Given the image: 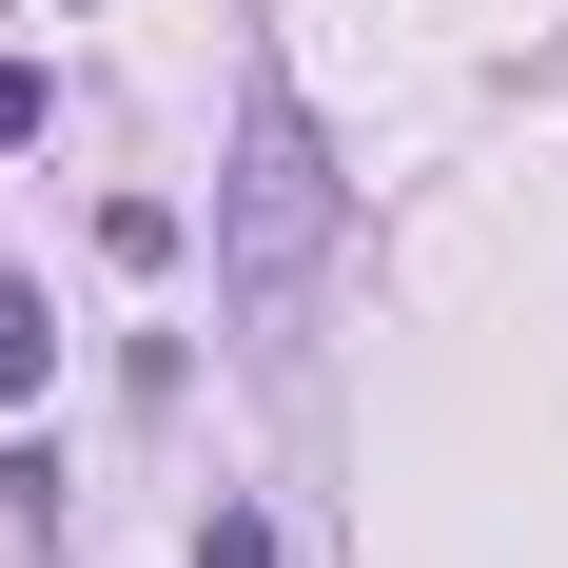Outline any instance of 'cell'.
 Instances as JSON below:
<instances>
[{
	"label": "cell",
	"instance_id": "6da1fadb",
	"mask_svg": "<svg viewBox=\"0 0 568 568\" xmlns=\"http://www.w3.org/2000/svg\"><path fill=\"white\" fill-rule=\"evenodd\" d=\"M334 138H314V99L294 79H255V118H235V176H216V294H235V353L255 373H294L314 353V294H334Z\"/></svg>",
	"mask_w": 568,
	"mask_h": 568
},
{
	"label": "cell",
	"instance_id": "7a4b0ae2",
	"mask_svg": "<svg viewBox=\"0 0 568 568\" xmlns=\"http://www.w3.org/2000/svg\"><path fill=\"white\" fill-rule=\"evenodd\" d=\"M40 373H59V294H40V275H0V412L40 393Z\"/></svg>",
	"mask_w": 568,
	"mask_h": 568
},
{
	"label": "cell",
	"instance_id": "3957f363",
	"mask_svg": "<svg viewBox=\"0 0 568 568\" xmlns=\"http://www.w3.org/2000/svg\"><path fill=\"white\" fill-rule=\"evenodd\" d=\"M40 118H59V99H40V59H0V158H40Z\"/></svg>",
	"mask_w": 568,
	"mask_h": 568
},
{
	"label": "cell",
	"instance_id": "277c9868",
	"mask_svg": "<svg viewBox=\"0 0 568 568\" xmlns=\"http://www.w3.org/2000/svg\"><path fill=\"white\" fill-rule=\"evenodd\" d=\"M196 568H275V529H255V510H216V529H196Z\"/></svg>",
	"mask_w": 568,
	"mask_h": 568
}]
</instances>
